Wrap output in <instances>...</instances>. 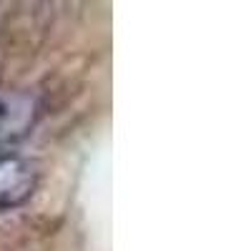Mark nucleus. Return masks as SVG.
I'll return each mask as SVG.
<instances>
[{
  "mask_svg": "<svg viewBox=\"0 0 251 251\" xmlns=\"http://www.w3.org/2000/svg\"><path fill=\"white\" fill-rule=\"evenodd\" d=\"M38 191V169L13 151H0V211L25 206Z\"/></svg>",
  "mask_w": 251,
  "mask_h": 251,
  "instance_id": "f257e3e1",
  "label": "nucleus"
},
{
  "mask_svg": "<svg viewBox=\"0 0 251 251\" xmlns=\"http://www.w3.org/2000/svg\"><path fill=\"white\" fill-rule=\"evenodd\" d=\"M38 121V100L28 91H0V143H15L25 138Z\"/></svg>",
  "mask_w": 251,
  "mask_h": 251,
  "instance_id": "f03ea898",
  "label": "nucleus"
}]
</instances>
